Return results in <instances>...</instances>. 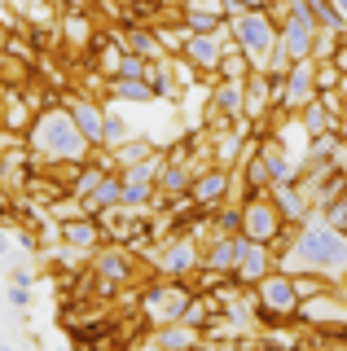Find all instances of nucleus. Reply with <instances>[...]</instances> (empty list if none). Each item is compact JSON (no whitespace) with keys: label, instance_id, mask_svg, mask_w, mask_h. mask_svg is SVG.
Segmentation results:
<instances>
[{"label":"nucleus","instance_id":"f257e3e1","mask_svg":"<svg viewBox=\"0 0 347 351\" xmlns=\"http://www.w3.org/2000/svg\"><path fill=\"white\" fill-rule=\"evenodd\" d=\"M281 268H308L317 277H347V233L330 219H303Z\"/></svg>","mask_w":347,"mask_h":351},{"label":"nucleus","instance_id":"f03ea898","mask_svg":"<svg viewBox=\"0 0 347 351\" xmlns=\"http://www.w3.org/2000/svg\"><path fill=\"white\" fill-rule=\"evenodd\" d=\"M27 149H31V158L40 154V158H53V162H84V154L93 145H88V136L75 128L71 106H49L45 114L31 123Z\"/></svg>","mask_w":347,"mask_h":351},{"label":"nucleus","instance_id":"7ed1b4c3","mask_svg":"<svg viewBox=\"0 0 347 351\" xmlns=\"http://www.w3.org/2000/svg\"><path fill=\"white\" fill-rule=\"evenodd\" d=\"M229 36H233V49H242V53H246V62H251L255 71H264L268 49L277 44V27H273V18H268L264 9H242V14H233Z\"/></svg>","mask_w":347,"mask_h":351},{"label":"nucleus","instance_id":"20e7f679","mask_svg":"<svg viewBox=\"0 0 347 351\" xmlns=\"http://www.w3.org/2000/svg\"><path fill=\"white\" fill-rule=\"evenodd\" d=\"M193 294L185 290L180 281H163V285H149L141 294V312H145L149 325H171V321H185Z\"/></svg>","mask_w":347,"mask_h":351},{"label":"nucleus","instance_id":"39448f33","mask_svg":"<svg viewBox=\"0 0 347 351\" xmlns=\"http://www.w3.org/2000/svg\"><path fill=\"white\" fill-rule=\"evenodd\" d=\"M281 228H286V219H281V211L268 197L255 193L251 202L242 206V237H255V241H268V246H273L281 237Z\"/></svg>","mask_w":347,"mask_h":351},{"label":"nucleus","instance_id":"423d86ee","mask_svg":"<svg viewBox=\"0 0 347 351\" xmlns=\"http://www.w3.org/2000/svg\"><path fill=\"white\" fill-rule=\"evenodd\" d=\"M255 294H259V303H268L281 316H299V307H303L299 285H295L290 272H268V277H259L255 281Z\"/></svg>","mask_w":347,"mask_h":351},{"label":"nucleus","instance_id":"0eeeda50","mask_svg":"<svg viewBox=\"0 0 347 351\" xmlns=\"http://www.w3.org/2000/svg\"><path fill=\"white\" fill-rule=\"evenodd\" d=\"M312 97H317V71H312V58H308V62H290L286 75H281V97H277V106L303 110Z\"/></svg>","mask_w":347,"mask_h":351},{"label":"nucleus","instance_id":"6e6552de","mask_svg":"<svg viewBox=\"0 0 347 351\" xmlns=\"http://www.w3.org/2000/svg\"><path fill=\"white\" fill-rule=\"evenodd\" d=\"M268 268H273V250H268V241H255V237H242V233H237V263H233V281L255 285L259 277H268Z\"/></svg>","mask_w":347,"mask_h":351},{"label":"nucleus","instance_id":"1a4fd4ad","mask_svg":"<svg viewBox=\"0 0 347 351\" xmlns=\"http://www.w3.org/2000/svg\"><path fill=\"white\" fill-rule=\"evenodd\" d=\"M123 206H145L149 197H154V180H158V162H149V158H141L132 162L123 176Z\"/></svg>","mask_w":347,"mask_h":351},{"label":"nucleus","instance_id":"9d476101","mask_svg":"<svg viewBox=\"0 0 347 351\" xmlns=\"http://www.w3.org/2000/svg\"><path fill=\"white\" fill-rule=\"evenodd\" d=\"M180 49H185V58L198 66V71H215V66H220V58H224V44H220V36H215V31H189Z\"/></svg>","mask_w":347,"mask_h":351},{"label":"nucleus","instance_id":"9b49d317","mask_svg":"<svg viewBox=\"0 0 347 351\" xmlns=\"http://www.w3.org/2000/svg\"><path fill=\"white\" fill-rule=\"evenodd\" d=\"M273 206L281 211V219H286V224H303V219H308V193L299 189V180L273 184Z\"/></svg>","mask_w":347,"mask_h":351},{"label":"nucleus","instance_id":"f8f14e48","mask_svg":"<svg viewBox=\"0 0 347 351\" xmlns=\"http://www.w3.org/2000/svg\"><path fill=\"white\" fill-rule=\"evenodd\" d=\"M224 193H229V171H224V167H211V171H202L198 180L189 184V197H193L198 206H211V202H220Z\"/></svg>","mask_w":347,"mask_h":351},{"label":"nucleus","instance_id":"ddd939ff","mask_svg":"<svg viewBox=\"0 0 347 351\" xmlns=\"http://www.w3.org/2000/svg\"><path fill=\"white\" fill-rule=\"evenodd\" d=\"M163 272H167V277H185L189 268H198L202 263V255L198 250H193V241H171V246H163Z\"/></svg>","mask_w":347,"mask_h":351},{"label":"nucleus","instance_id":"4468645a","mask_svg":"<svg viewBox=\"0 0 347 351\" xmlns=\"http://www.w3.org/2000/svg\"><path fill=\"white\" fill-rule=\"evenodd\" d=\"M123 202V180H115V176H101V180H97V189L84 197V211L88 215H101V211H110V206H119Z\"/></svg>","mask_w":347,"mask_h":351},{"label":"nucleus","instance_id":"2eb2a0df","mask_svg":"<svg viewBox=\"0 0 347 351\" xmlns=\"http://www.w3.org/2000/svg\"><path fill=\"white\" fill-rule=\"evenodd\" d=\"M211 106L220 110V114H229V119H237L246 110V84L242 80H224L220 88L211 93Z\"/></svg>","mask_w":347,"mask_h":351},{"label":"nucleus","instance_id":"dca6fc26","mask_svg":"<svg viewBox=\"0 0 347 351\" xmlns=\"http://www.w3.org/2000/svg\"><path fill=\"white\" fill-rule=\"evenodd\" d=\"M71 119H75V128L88 136V145H101V106H93V101H71Z\"/></svg>","mask_w":347,"mask_h":351},{"label":"nucleus","instance_id":"f3484780","mask_svg":"<svg viewBox=\"0 0 347 351\" xmlns=\"http://www.w3.org/2000/svg\"><path fill=\"white\" fill-rule=\"evenodd\" d=\"M97 277H101L106 285H123L128 277H132L123 250H101V255H97Z\"/></svg>","mask_w":347,"mask_h":351},{"label":"nucleus","instance_id":"a211bd4d","mask_svg":"<svg viewBox=\"0 0 347 351\" xmlns=\"http://www.w3.org/2000/svg\"><path fill=\"white\" fill-rule=\"evenodd\" d=\"M202 263H207L211 272H229V277H233V263H237V233H229V237L215 241L207 255H202Z\"/></svg>","mask_w":347,"mask_h":351},{"label":"nucleus","instance_id":"6ab92c4d","mask_svg":"<svg viewBox=\"0 0 347 351\" xmlns=\"http://www.w3.org/2000/svg\"><path fill=\"white\" fill-rule=\"evenodd\" d=\"M62 237H67V246H75V250H93L97 246V224L93 219H80V215H71L67 224H62Z\"/></svg>","mask_w":347,"mask_h":351},{"label":"nucleus","instance_id":"aec40b11","mask_svg":"<svg viewBox=\"0 0 347 351\" xmlns=\"http://www.w3.org/2000/svg\"><path fill=\"white\" fill-rule=\"evenodd\" d=\"M259 154H264V162H268V176H273V184H290V180L299 176L295 158H286V154H281L277 145H264Z\"/></svg>","mask_w":347,"mask_h":351},{"label":"nucleus","instance_id":"412c9836","mask_svg":"<svg viewBox=\"0 0 347 351\" xmlns=\"http://www.w3.org/2000/svg\"><path fill=\"white\" fill-rule=\"evenodd\" d=\"M149 343H154V347H193V343H198V334H193V325L185 329V321H171L163 334L149 338Z\"/></svg>","mask_w":347,"mask_h":351},{"label":"nucleus","instance_id":"4be33fe9","mask_svg":"<svg viewBox=\"0 0 347 351\" xmlns=\"http://www.w3.org/2000/svg\"><path fill=\"white\" fill-rule=\"evenodd\" d=\"M308 9H312V18H317V27H330V31L347 27V14L334 5V0H308Z\"/></svg>","mask_w":347,"mask_h":351},{"label":"nucleus","instance_id":"5701e85b","mask_svg":"<svg viewBox=\"0 0 347 351\" xmlns=\"http://www.w3.org/2000/svg\"><path fill=\"white\" fill-rule=\"evenodd\" d=\"M303 132H308V136H325V132H330V110L321 106V97H312V101L303 106Z\"/></svg>","mask_w":347,"mask_h":351},{"label":"nucleus","instance_id":"b1692460","mask_svg":"<svg viewBox=\"0 0 347 351\" xmlns=\"http://www.w3.org/2000/svg\"><path fill=\"white\" fill-rule=\"evenodd\" d=\"M158 184H163V189H167V193H189V167H185V162H167V167H158Z\"/></svg>","mask_w":347,"mask_h":351},{"label":"nucleus","instance_id":"393cba45","mask_svg":"<svg viewBox=\"0 0 347 351\" xmlns=\"http://www.w3.org/2000/svg\"><path fill=\"white\" fill-rule=\"evenodd\" d=\"M110 97H123V101H149V80H110V88H106Z\"/></svg>","mask_w":347,"mask_h":351},{"label":"nucleus","instance_id":"a878e982","mask_svg":"<svg viewBox=\"0 0 347 351\" xmlns=\"http://www.w3.org/2000/svg\"><path fill=\"white\" fill-rule=\"evenodd\" d=\"M123 141H128V123L115 114V110H106V114H101V145H115L119 149Z\"/></svg>","mask_w":347,"mask_h":351},{"label":"nucleus","instance_id":"bb28decb","mask_svg":"<svg viewBox=\"0 0 347 351\" xmlns=\"http://www.w3.org/2000/svg\"><path fill=\"white\" fill-rule=\"evenodd\" d=\"M123 49L128 53H136V58H154V53H158V44H154V36H149V31H128V36H123Z\"/></svg>","mask_w":347,"mask_h":351},{"label":"nucleus","instance_id":"cd10ccee","mask_svg":"<svg viewBox=\"0 0 347 351\" xmlns=\"http://www.w3.org/2000/svg\"><path fill=\"white\" fill-rule=\"evenodd\" d=\"M110 80H145V58H136V53L123 49V58H119V66H115Z\"/></svg>","mask_w":347,"mask_h":351},{"label":"nucleus","instance_id":"c85d7f7f","mask_svg":"<svg viewBox=\"0 0 347 351\" xmlns=\"http://www.w3.org/2000/svg\"><path fill=\"white\" fill-rule=\"evenodd\" d=\"M246 184H251V193H264L268 184H273V176H268V162H264V154L246 162Z\"/></svg>","mask_w":347,"mask_h":351},{"label":"nucleus","instance_id":"c756f323","mask_svg":"<svg viewBox=\"0 0 347 351\" xmlns=\"http://www.w3.org/2000/svg\"><path fill=\"white\" fill-rule=\"evenodd\" d=\"M185 27L189 31H215V27H220V14H207V9H185Z\"/></svg>","mask_w":347,"mask_h":351},{"label":"nucleus","instance_id":"7c9ffc66","mask_svg":"<svg viewBox=\"0 0 347 351\" xmlns=\"http://www.w3.org/2000/svg\"><path fill=\"white\" fill-rule=\"evenodd\" d=\"M325 219H330L334 228H343V233H347V189L334 197V202H325Z\"/></svg>","mask_w":347,"mask_h":351},{"label":"nucleus","instance_id":"2f4dec72","mask_svg":"<svg viewBox=\"0 0 347 351\" xmlns=\"http://www.w3.org/2000/svg\"><path fill=\"white\" fill-rule=\"evenodd\" d=\"M145 80H149V93H154V97H171V101H176L180 88L171 84V75H167V71H154V75H145Z\"/></svg>","mask_w":347,"mask_h":351},{"label":"nucleus","instance_id":"473e14b6","mask_svg":"<svg viewBox=\"0 0 347 351\" xmlns=\"http://www.w3.org/2000/svg\"><path fill=\"white\" fill-rule=\"evenodd\" d=\"M101 176H106L101 167H84V171H80V180H75V197L84 202V197H88V193L97 189V180H101Z\"/></svg>","mask_w":347,"mask_h":351},{"label":"nucleus","instance_id":"72a5a7b5","mask_svg":"<svg viewBox=\"0 0 347 351\" xmlns=\"http://www.w3.org/2000/svg\"><path fill=\"white\" fill-rule=\"evenodd\" d=\"M27 272H18V281H14V290H9V303H14V307H27L31 303V290H27Z\"/></svg>","mask_w":347,"mask_h":351},{"label":"nucleus","instance_id":"f704fd0d","mask_svg":"<svg viewBox=\"0 0 347 351\" xmlns=\"http://www.w3.org/2000/svg\"><path fill=\"white\" fill-rule=\"evenodd\" d=\"M215 224H220L224 233H242V211H233V206H229V211L215 215Z\"/></svg>","mask_w":347,"mask_h":351},{"label":"nucleus","instance_id":"c9c22d12","mask_svg":"<svg viewBox=\"0 0 347 351\" xmlns=\"http://www.w3.org/2000/svg\"><path fill=\"white\" fill-rule=\"evenodd\" d=\"M145 154H149V145H145V141H141V145L132 141V149H123V162L132 167V162H141V158H145Z\"/></svg>","mask_w":347,"mask_h":351},{"label":"nucleus","instance_id":"e433bc0d","mask_svg":"<svg viewBox=\"0 0 347 351\" xmlns=\"http://www.w3.org/2000/svg\"><path fill=\"white\" fill-rule=\"evenodd\" d=\"M334 62H339V75H347V44H339V53H334Z\"/></svg>","mask_w":347,"mask_h":351},{"label":"nucleus","instance_id":"4c0bfd02","mask_svg":"<svg viewBox=\"0 0 347 351\" xmlns=\"http://www.w3.org/2000/svg\"><path fill=\"white\" fill-rule=\"evenodd\" d=\"M233 5H242V9H264L268 0H233Z\"/></svg>","mask_w":347,"mask_h":351},{"label":"nucleus","instance_id":"58836bf2","mask_svg":"<svg viewBox=\"0 0 347 351\" xmlns=\"http://www.w3.org/2000/svg\"><path fill=\"white\" fill-rule=\"evenodd\" d=\"M5 145H9V136H5V132H0V162H5Z\"/></svg>","mask_w":347,"mask_h":351},{"label":"nucleus","instance_id":"ea45409f","mask_svg":"<svg viewBox=\"0 0 347 351\" xmlns=\"http://www.w3.org/2000/svg\"><path fill=\"white\" fill-rule=\"evenodd\" d=\"M334 5H339V9H343V14H347V0H334Z\"/></svg>","mask_w":347,"mask_h":351}]
</instances>
